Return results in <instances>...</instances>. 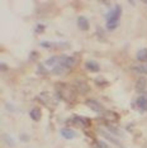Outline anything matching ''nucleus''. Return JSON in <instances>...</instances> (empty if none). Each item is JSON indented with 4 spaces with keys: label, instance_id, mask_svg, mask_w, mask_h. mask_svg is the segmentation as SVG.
<instances>
[{
    "label": "nucleus",
    "instance_id": "obj_1",
    "mask_svg": "<svg viewBox=\"0 0 147 148\" xmlns=\"http://www.w3.org/2000/svg\"><path fill=\"white\" fill-rule=\"evenodd\" d=\"M55 89H56V92H57V96L60 97V99L65 100L66 103L75 101V99H76L75 89H72L71 86L60 82V84H56L55 85Z\"/></svg>",
    "mask_w": 147,
    "mask_h": 148
},
{
    "label": "nucleus",
    "instance_id": "obj_2",
    "mask_svg": "<svg viewBox=\"0 0 147 148\" xmlns=\"http://www.w3.org/2000/svg\"><path fill=\"white\" fill-rule=\"evenodd\" d=\"M122 14V8L119 5H115L114 9H112L106 15V28L109 31H113L119 25V18Z\"/></svg>",
    "mask_w": 147,
    "mask_h": 148
},
{
    "label": "nucleus",
    "instance_id": "obj_3",
    "mask_svg": "<svg viewBox=\"0 0 147 148\" xmlns=\"http://www.w3.org/2000/svg\"><path fill=\"white\" fill-rule=\"evenodd\" d=\"M37 100H38L41 104H43L45 106H47V108H53L55 106V100H53V97H52V95L49 92H47V91H43V92H41L38 96H37Z\"/></svg>",
    "mask_w": 147,
    "mask_h": 148
},
{
    "label": "nucleus",
    "instance_id": "obj_4",
    "mask_svg": "<svg viewBox=\"0 0 147 148\" xmlns=\"http://www.w3.org/2000/svg\"><path fill=\"white\" fill-rule=\"evenodd\" d=\"M85 105L89 106V109H91L94 113L104 114V112H105L104 106H103L102 104H100L98 100H95V99H88V100H85Z\"/></svg>",
    "mask_w": 147,
    "mask_h": 148
},
{
    "label": "nucleus",
    "instance_id": "obj_5",
    "mask_svg": "<svg viewBox=\"0 0 147 148\" xmlns=\"http://www.w3.org/2000/svg\"><path fill=\"white\" fill-rule=\"evenodd\" d=\"M74 89L76 90L79 94H81V95H85L86 92H89V85L86 84L84 80H80V79H76L75 82H74Z\"/></svg>",
    "mask_w": 147,
    "mask_h": 148
},
{
    "label": "nucleus",
    "instance_id": "obj_6",
    "mask_svg": "<svg viewBox=\"0 0 147 148\" xmlns=\"http://www.w3.org/2000/svg\"><path fill=\"white\" fill-rule=\"evenodd\" d=\"M58 63L65 67L66 70H70L75 66V58H74V57H70V56H66V55H62V56L58 57Z\"/></svg>",
    "mask_w": 147,
    "mask_h": 148
},
{
    "label": "nucleus",
    "instance_id": "obj_7",
    "mask_svg": "<svg viewBox=\"0 0 147 148\" xmlns=\"http://www.w3.org/2000/svg\"><path fill=\"white\" fill-rule=\"evenodd\" d=\"M98 133L100 134V136H102L103 138H105L106 140H109L110 143H113L114 144V146H118V147H122V144H121V142H119V140H117L114 137L112 136V134H110L109 132H105L104 129H98Z\"/></svg>",
    "mask_w": 147,
    "mask_h": 148
},
{
    "label": "nucleus",
    "instance_id": "obj_8",
    "mask_svg": "<svg viewBox=\"0 0 147 148\" xmlns=\"http://www.w3.org/2000/svg\"><path fill=\"white\" fill-rule=\"evenodd\" d=\"M71 120H72V123L75 124V125H79V127H88V125H90V119L84 118V116L75 115Z\"/></svg>",
    "mask_w": 147,
    "mask_h": 148
},
{
    "label": "nucleus",
    "instance_id": "obj_9",
    "mask_svg": "<svg viewBox=\"0 0 147 148\" xmlns=\"http://www.w3.org/2000/svg\"><path fill=\"white\" fill-rule=\"evenodd\" d=\"M103 116H104L105 120H109V122H118L119 120V115L114 112H112V110H105L104 114H103Z\"/></svg>",
    "mask_w": 147,
    "mask_h": 148
},
{
    "label": "nucleus",
    "instance_id": "obj_10",
    "mask_svg": "<svg viewBox=\"0 0 147 148\" xmlns=\"http://www.w3.org/2000/svg\"><path fill=\"white\" fill-rule=\"evenodd\" d=\"M146 85H147V80L145 79V77H139L136 82V91L143 92L146 90Z\"/></svg>",
    "mask_w": 147,
    "mask_h": 148
},
{
    "label": "nucleus",
    "instance_id": "obj_11",
    "mask_svg": "<svg viewBox=\"0 0 147 148\" xmlns=\"http://www.w3.org/2000/svg\"><path fill=\"white\" fill-rule=\"evenodd\" d=\"M78 25H79V28L81 29V31H88L89 29V21L85 18V16H79L78 18Z\"/></svg>",
    "mask_w": 147,
    "mask_h": 148
},
{
    "label": "nucleus",
    "instance_id": "obj_12",
    "mask_svg": "<svg viewBox=\"0 0 147 148\" xmlns=\"http://www.w3.org/2000/svg\"><path fill=\"white\" fill-rule=\"evenodd\" d=\"M61 136L65 138V139H72V138L76 137V133L74 132L72 129H69V128H63V129H61Z\"/></svg>",
    "mask_w": 147,
    "mask_h": 148
},
{
    "label": "nucleus",
    "instance_id": "obj_13",
    "mask_svg": "<svg viewBox=\"0 0 147 148\" xmlns=\"http://www.w3.org/2000/svg\"><path fill=\"white\" fill-rule=\"evenodd\" d=\"M137 105H138V108L141 110H143V112H147V96L145 95H141L137 99Z\"/></svg>",
    "mask_w": 147,
    "mask_h": 148
},
{
    "label": "nucleus",
    "instance_id": "obj_14",
    "mask_svg": "<svg viewBox=\"0 0 147 148\" xmlns=\"http://www.w3.org/2000/svg\"><path fill=\"white\" fill-rule=\"evenodd\" d=\"M85 67H86V70L90 71V72H99V70H100L99 65L94 61H88L85 63Z\"/></svg>",
    "mask_w": 147,
    "mask_h": 148
},
{
    "label": "nucleus",
    "instance_id": "obj_15",
    "mask_svg": "<svg viewBox=\"0 0 147 148\" xmlns=\"http://www.w3.org/2000/svg\"><path fill=\"white\" fill-rule=\"evenodd\" d=\"M29 116H31L34 122H38V120L42 118V112L38 109V108H34V109H32L31 112H29Z\"/></svg>",
    "mask_w": 147,
    "mask_h": 148
},
{
    "label": "nucleus",
    "instance_id": "obj_16",
    "mask_svg": "<svg viewBox=\"0 0 147 148\" xmlns=\"http://www.w3.org/2000/svg\"><path fill=\"white\" fill-rule=\"evenodd\" d=\"M137 60L138 61H141V62H145L147 61V48H142V49H139L138 52H137Z\"/></svg>",
    "mask_w": 147,
    "mask_h": 148
},
{
    "label": "nucleus",
    "instance_id": "obj_17",
    "mask_svg": "<svg viewBox=\"0 0 147 148\" xmlns=\"http://www.w3.org/2000/svg\"><path fill=\"white\" fill-rule=\"evenodd\" d=\"M65 67L63 66H61L58 63V65H56V66H53V70H52V73L53 75H62L63 72H65Z\"/></svg>",
    "mask_w": 147,
    "mask_h": 148
},
{
    "label": "nucleus",
    "instance_id": "obj_18",
    "mask_svg": "<svg viewBox=\"0 0 147 148\" xmlns=\"http://www.w3.org/2000/svg\"><path fill=\"white\" fill-rule=\"evenodd\" d=\"M132 69H133V71L137 73H142V75H146L147 73V66L139 65V66H133Z\"/></svg>",
    "mask_w": 147,
    "mask_h": 148
},
{
    "label": "nucleus",
    "instance_id": "obj_19",
    "mask_svg": "<svg viewBox=\"0 0 147 148\" xmlns=\"http://www.w3.org/2000/svg\"><path fill=\"white\" fill-rule=\"evenodd\" d=\"M3 140H4V143H6L9 147H14V142H13V138L10 136H6V134H3Z\"/></svg>",
    "mask_w": 147,
    "mask_h": 148
},
{
    "label": "nucleus",
    "instance_id": "obj_20",
    "mask_svg": "<svg viewBox=\"0 0 147 148\" xmlns=\"http://www.w3.org/2000/svg\"><path fill=\"white\" fill-rule=\"evenodd\" d=\"M57 62H58V57L53 56V57H51V58H48L47 61L45 62V65H46V66H52V65H55V63H57Z\"/></svg>",
    "mask_w": 147,
    "mask_h": 148
},
{
    "label": "nucleus",
    "instance_id": "obj_21",
    "mask_svg": "<svg viewBox=\"0 0 147 148\" xmlns=\"http://www.w3.org/2000/svg\"><path fill=\"white\" fill-rule=\"evenodd\" d=\"M106 128H108V130L110 133H113V134H115V136H121V132H119L117 128H114L113 125H110V124H106Z\"/></svg>",
    "mask_w": 147,
    "mask_h": 148
},
{
    "label": "nucleus",
    "instance_id": "obj_22",
    "mask_svg": "<svg viewBox=\"0 0 147 148\" xmlns=\"http://www.w3.org/2000/svg\"><path fill=\"white\" fill-rule=\"evenodd\" d=\"M95 84L99 86H104V85H106V81L104 79H102V77H98V79H95Z\"/></svg>",
    "mask_w": 147,
    "mask_h": 148
},
{
    "label": "nucleus",
    "instance_id": "obj_23",
    "mask_svg": "<svg viewBox=\"0 0 147 148\" xmlns=\"http://www.w3.org/2000/svg\"><path fill=\"white\" fill-rule=\"evenodd\" d=\"M96 144H98L99 148H109L104 142H102V140H98V142H96Z\"/></svg>",
    "mask_w": 147,
    "mask_h": 148
},
{
    "label": "nucleus",
    "instance_id": "obj_24",
    "mask_svg": "<svg viewBox=\"0 0 147 148\" xmlns=\"http://www.w3.org/2000/svg\"><path fill=\"white\" fill-rule=\"evenodd\" d=\"M43 29H45V25L39 24V25H37V29H36V32H37V33H42V32H43Z\"/></svg>",
    "mask_w": 147,
    "mask_h": 148
},
{
    "label": "nucleus",
    "instance_id": "obj_25",
    "mask_svg": "<svg viewBox=\"0 0 147 148\" xmlns=\"http://www.w3.org/2000/svg\"><path fill=\"white\" fill-rule=\"evenodd\" d=\"M41 46L42 47H46V48H51V47H52V45H51V43H48V42H42Z\"/></svg>",
    "mask_w": 147,
    "mask_h": 148
},
{
    "label": "nucleus",
    "instance_id": "obj_26",
    "mask_svg": "<svg viewBox=\"0 0 147 148\" xmlns=\"http://www.w3.org/2000/svg\"><path fill=\"white\" fill-rule=\"evenodd\" d=\"M43 70H45V69H43V66H42V65H38V72H39V73H46L45 71H43Z\"/></svg>",
    "mask_w": 147,
    "mask_h": 148
},
{
    "label": "nucleus",
    "instance_id": "obj_27",
    "mask_svg": "<svg viewBox=\"0 0 147 148\" xmlns=\"http://www.w3.org/2000/svg\"><path fill=\"white\" fill-rule=\"evenodd\" d=\"M1 71H8V66L5 63H1Z\"/></svg>",
    "mask_w": 147,
    "mask_h": 148
},
{
    "label": "nucleus",
    "instance_id": "obj_28",
    "mask_svg": "<svg viewBox=\"0 0 147 148\" xmlns=\"http://www.w3.org/2000/svg\"><path fill=\"white\" fill-rule=\"evenodd\" d=\"M22 139H23V142H27V140L29 139V137H25V136H22Z\"/></svg>",
    "mask_w": 147,
    "mask_h": 148
},
{
    "label": "nucleus",
    "instance_id": "obj_29",
    "mask_svg": "<svg viewBox=\"0 0 147 148\" xmlns=\"http://www.w3.org/2000/svg\"><path fill=\"white\" fill-rule=\"evenodd\" d=\"M143 3H145V4H146V5H147V1H143Z\"/></svg>",
    "mask_w": 147,
    "mask_h": 148
}]
</instances>
